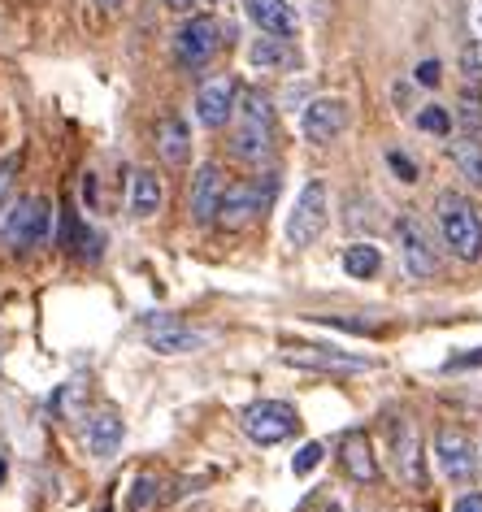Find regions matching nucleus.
<instances>
[{
  "mask_svg": "<svg viewBox=\"0 0 482 512\" xmlns=\"http://www.w3.org/2000/svg\"><path fill=\"white\" fill-rule=\"evenodd\" d=\"M235 157L261 165L274 152V105L270 96L257 87H244L235 96V139H231Z\"/></svg>",
  "mask_w": 482,
  "mask_h": 512,
  "instance_id": "f257e3e1",
  "label": "nucleus"
},
{
  "mask_svg": "<svg viewBox=\"0 0 482 512\" xmlns=\"http://www.w3.org/2000/svg\"><path fill=\"white\" fill-rule=\"evenodd\" d=\"M387 165L396 170L400 183H417V178H422V174H417V161L409 157V152H400V148H391V152H387Z\"/></svg>",
  "mask_w": 482,
  "mask_h": 512,
  "instance_id": "c85d7f7f",
  "label": "nucleus"
},
{
  "mask_svg": "<svg viewBox=\"0 0 482 512\" xmlns=\"http://www.w3.org/2000/svg\"><path fill=\"white\" fill-rule=\"evenodd\" d=\"M222 191H226L222 170H218L213 161H205V165H200V170L192 174V187H187V209H192V222H196V226L218 222Z\"/></svg>",
  "mask_w": 482,
  "mask_h": 512,
  "instance_id": "4468645a",
  "label": "nucleus"
},
{
  "mask_svg": "<svg viewBox=\"0 0 482 512\" xmlns=\"http://www.w3.org/2000/svg\"><path fill=\"white\" fill-rule=\"evenodd\" d=\"M474 365H482V352H465V356H452L448 361V369H474Z\"/></svg>",
  "mask_w": 482,
  "mask_h": 512,
  "instance_id": "473e14b6",
  "label": "nucleus"
},
{
  "mask_svg": "<svg viewBox=\"0 0 482 512\" xmlns=\"http://www.w3.org/2000/svg\"><path fill=\"white\" fill-rule=\"evenodd\" d=\"M452 161H456V170H461L469 183L482 191V144H474V139H456V144H452Z\"/></svg>",
  "mask_w": 482,
  "mask_h": 512,
  "instance_id": "b1692460",
  "label": "nucleus"
},
{
  "mask_svg": "<svg viewBox=\"0 0 482 512\" xmlns=\"http://www.w3.org/2000/svg\"><path fill=\"white\" fill-rule=\"evenodd\" d=\"M144 339H148V348L161 356H183V352L205 348V335L192 330L187 322H179L174 313H144Z\"/></svg>",
  "mask_w": 482,
  "mask_h": 512,
  "instance_id": "9b49d317",
  "label": "nucleus"
},
{
  "mask_svg": "<svg viewBox=\"0 0 482 512\" xmlns=\"http://www.w3.org/2000/svg\"><path fill=\"white\" fill-rule=\"evenodd\" d=\"M239 426H244V434L252 443L274 447V443H287L291 434L300 430V417H296V408L283 404V400H257L239 413Z\"/></svg>",
  "mask_w": 482,
  "mask_h": 512,
  "instance_id": "0eeeda50",
  "label": "nucleus"
},
{
  "mask_svg": "<svg viewBox=\"0 0 482 512\" xmlns=\"http://www.w3.org/2000/svg\"><path fill=\"white\" fill-rule=\"evenodd\" d=\"M283 365H296V369H322V374H365L374 369L378 361L370 356H352L344 348H326V343H283Z\"/></svg>",
  "mask_w": 482,
  "mask_h": 512,
  "instance_id": "1a4fd4ad",
  "label": "nucleus"
},
{
  "mask_svg": "<svg viewBox=\"0 0 482 512\" xmlns=\"http://www.w3.org/2000/svg\"><path fill=\"white\" fill-rule=\"evenodd\" d=\"M53 239V200L48 196H22L9 204L5 222H0V243L9 252H31Z\"/></svg>",
  "mask_w": 482,
  "mask_h": 512,
  "instance_id": "7ed1b4c3",
  "label": "nucleus"
},
{
  "mask_svg": "<svg viewBox=\"0 0 482 512\" xmlns=\"http://www.w3.org/2000/svg\"><path fill=\"white\" fill-rule=\"evenodd\" d=\"M96 5H100V9H122L126 0H96Z\"/></svg>",
  "mask_w": 482,
  "mask_h": 512,
  "instance_id": "c9c22d12",
  "label": "nucleus"
},
{
  "mask_svg": "<svg viewBox=\"0 0 482 512\" xmlns=\"http://www.w3.org/2000/svg\"><path fill=\"white\" fill-rule=\"evenodd\" d=\"M391 460H396L400 482L413 486V491H422L426 486V452H422V430H417L409 417L391 421Z\"/></svg>",
  "mask_w": 482,
  "mask_h": 512,
  "instance_id": "9d476101",
  "label": "nucleus"
},
{
  "mask_svg": "<svg viewBox=\"0 0 482 512\" xmlns=\"http://www.w3.org/2000/svg\"><path fill=\"white\" fill-rule=\"evenodd\" d=\"M322 456H326V447L317 443V439H313V443H304L300 452H296V460H291V473H296V478H309V473L322 465Z\"/></svg>",
  "mask_w": 482,
  "mask_h": 512,
  "instance_id": "bb28decb",
  "label": "nucleus"
},
{
  "mask_svg": "<svg viewBox=\"0 0 482 512\" xmlns=\"http://www.w3.org/2000/svg\"><path fill=\"white\" fill-rule=\"evenodd\" d=\"M157 157L170 165V170H183L187 157H192V131L179 113H166L157 122Z\"/></svg>",
  "mask_w": 482,
  "mask_h": 512,
  "instance_id": "6ab92c4d",
  "label": "nucleus"
},
{
  "mask_svg": "<svg viewBox=\"0 0 482 512\" xmlns=\"http://www.w3.org/2000/svg\"><path fill=\"white\" fill-rule=\"evenodd\" d=\"M322 326H335V330H352V335H378L374 322H361V317H317Z\"/></svg>",
  "mask_w": 482,
  "mask_h": 512,
  "instance_id": "c756f323",
  "label": "nucleus"
},
{
  "mask_svg": "<svg viewBox=\"0 0 482 512\" xmlns=\"http://www.w3.org/2000/svg\"><path fill=\"white\" fill-rule=\"evenodd\" d=\"M100 512H109V508H100Z\"/></svg>",
  "mask_w": 482,
  "mask_h": 512,
  "instance_id": "4c0bfd02",
  "label": "nucleus"
},
{
  "mask_svg": "<svg viewBox=\"0 0 482 512\" xmlns=\"http://www.w3.org/2000/svg\"><path fill=\"white\" fill-rule=\"evenodd\" d=\"M344 270H348V278H374L378 270H383V252H378L374 243H348Z\"/></svg>",
  "mask_w": 482,
  "mask_h": 512,
  "instance_id": "5701e85b",
  "label": "nucleus"
},
{
  "mask_svg": "<svg viewBox=\"0 0 482 512\" xmlns=\"http://www.w3.org/2000/svg\"><path fill=\"white\" fill-rule=\"evenodd\" d=\"M435 217H439V235L448 243V252L456 261H478L482 256V213L478 204L461 196V191H439L435 200Z\"/></svg>",
  "mask_w": 482,
  "mask_h": 512,
  "instance_id": "f03ea898",
  "label": "nucleus"
},
{
  "mask_svg": "<svg viewBox=\"0 0 482 512\" xmlns=\"http://www.w3.org/2000/svg\"><path fill=\"white\" fill-rule=\"evenodd\" d=\"M161 200H166V191H161V178L152 170H135L131 174V196H126V209L135 217H157L161 213Z\"/></svg>",
  "mask_w": 482,
  "mask_h": 512,
  "instance_id": "4be33fe9",
  "label": "nucleus"
},
{
  "mask_svg": "<svg viewBox=\"0 0 482 512\" xmlns=\"http://www.w3.org/2000/svg\"><path fill=\"white\" fill-rule=\"evenodd\" d=\"M326 222H331V191H326L322 178L300 187L296 209L287 213V243L291 248H309V243L322 235Z\"/></svg>",
  "mask_w": 482,
  "mask_h": 512,
  "instance_id": "39448f33",
  "label": "nucleus"
},
{
  "mask_svg": "<svg viewBox=\"0 0 482 512\" xmlns=\"http://www.w3.org/2000/svg\"><path fill=\"white\" fill-rule=\"evenodd\" d=\"M348 122H352V109H348V100H339V96H317L300 113V131L309 144H331V139L348 131Z\"/></svg>",
  "mask_w": 482,
  "mask_h": 512,
  "instance_id": "f8f14e48",
  "label": "nucleus"
},
{
  "mask_svg": "<svg viewBox=\"0 0 482 512\" xmlns=\"http://www.w3.org/2000/svg\"><path fill=\"white\" fill-rule=\"evenodd\" d=\"M248 66L252 70H291L296 66V48L291 40H278V35H257L248 44Z\"/></svg>",
  "mask_w": 482,
  "mask_h": 512,
  "instance_id": "412c9836",
  "label": "nucleus"
},
{
  "mask_svg": "<svg viewBox=\"0 0 482 512\" xmlns=\"http://www.w3.org/2000/svg\"><path fill=\"white\" fill-rule=\"evenodd\" d=\"M417 126H422L426 135H439V139H448V135H452V113L443 109V105H426L422 113H417Z\"/></svg>",
  "mask_w": 482,
  "mask_h": 512,
  "instance_id": "a878e982",
  "label": "nucleus"
},
{
  "mask_svg": "<svg viewBox=\"0 0 482 512\" xmlns=\"http://www.w3.org/2000/svg\"><path fill=\"white\" fill-rule=\"evenodd\" d=\"M152 504H157V478L152 473H135L131 491H126V512H144Z\"/></svg>",
  "mask_w": 482,
  "mask_h": 512,
  "instance_id": "393cba45",
  "label": "nucleus"
},
{
  "mask_svg": "<svg viewBox=\"0 0 482 512\" xmlns=\"http://www.w3.org/2000/svg\"><path fill=\"white\" fill-rule=\"evenodd\" d=\"M218 48H222V22L213 14H192L179 31H174V61L192 74L209 70V61L218 57Z\"/></svg>",
  "mask_w": 482,
  "mask_h": 512,
  "instance_id": "20e7f679",
  "label": "nucleus"
},
{
  "mask_svg": "<svg viewBox=\"0 0 482 512\" xmlns=\"http://www.w3.org/2000/svg\"><path fill=\"white\" fill-rule=\"evenodd\" d=\"M235 96H239V83L226 79V74L200 83V92H196V118H200V126L218 131V126L231 122L235 118Z\"/></svg>",
  "mask_w": 482,
  "mask_h": 512,
  "instance_id": "2eb2a0df",
  "label": "nucleus"
},
{
  "mask_svg": "<svg viewBox=\"0 0 482 512\" xmlns=\"http://www.w3.org/2000/svg\"><path fill=\"white\" fill-rule=\"evenodd\" d=\"M18 170H22V152L14 148V152H5V157H0V204H5V200H9V191H14Z\"/></svg>",
  "mask_w": 482,
  "mask_h": 512,
  "instance_id": "cd10ccee",
  "label": "nucleus"
},
{
  "mask_svg": "<svg viewBox=\"0 0 482 512\" xmlns=\"http://www.w3.org/2000/svg\"><path fill=\"white\" fill-rule=\"evenodd\" d=\"M435 460L448 482H469L478 473V447L469 443L465 430H452V426H443L435 434Z\"/></svg>",
  "mask_w": 482,
  "mask_h": 512,
  "instance_id": "ddd939ff",
  "label": "nucleus"
},
{
  "mask_svg": "<svg viewBox=\"0 0 482 512\" xmlns=\"http://www.w3.org/2000/svg\"><path fill=\"white\" fill-rule=\"evenodd\" d=\"M413 79L422 83V87H439V79H443V74H439V61H422V66H417V74H413Z\"/></svg>",
  "mask_w": 482,
  "mask_h": 512,
  "instance_id": "7c9ffc66",
  "label": "nucleus"
},
{
  "mask_svg": "<svg viewBox=\"0 0 482 512\" xmlns=\"http://www.w3.org/2000/svg\"><path fill=\"white\" fill-rule=\"evenodd\" d=\"M396 243H400V261H404V270H409V278H435L439 274L435 239H430V230L417 213L396 217Z\"/></svg>",
  "mask_w": 482,
  "mask_h": 512,
  "instance_id": "6e6552de",
  "label": "nucleus"
},
{
  "mask_svg": "<svg viewBox=\"0 0 482 512\" xmlns=\"http://www.w3.org/2000/svg\"><path fill=\"white\" fill-rule=\"evenodd\" d=\"M452 512H482V495H478V491L461 495V499H456V504H452Z\"/></svg>",
  "mask_w": 482,
  "mask_h": 512,
  "instance_id": "2f4dec72",
  "label": "nucleus"
},
{
  "mask_svg": "<svg viewBox=\"0 0 482 512\" xmlns=\"http://www.w3.org/2000/svg\"><path fill=\"white\" fill-rule=\"evenodd\" d=\"M57 235H61V248H66L70 256H79V261H100V252H105V239H100L96 230L83 226V217H79V209H74L70 196L61 200V226H57Z\"/></svg>",
  "mask_w": 482,
  "mask_h": 512,
  "instance_id": "dca6fc26",
  "label": "nucleus"
},
{
  "mask_svg": "<svg viewBox=\"0 0 482 512\" xmlns=\"http://www.w3.org/2000/svg\"><path fill=\"white\" fill-rule=\"evenodd\" d=\"M339 460H344L352 482H374L378 478V460H374V447H370V434L365 430H348L344 434V443H339Z\"/></svg>",
  "mask_w": 482,
  "mask_h": 512,
  "instance_id": "aec40b11",
  "label": "nucleus"
},
{
  "mask_svg": "<svg viewBox=\"0 0 482 512\" xmlns=\"http://www.w3.org/2000/svg\"><path fill=\"white\" fill-rule=\"evenodd\" d=\"M122 417L113 413V408H100V413L87 417V426H83V447L92 456L100 460H109V456H118V447H122Z\"/></svg>",
  "mask_w": 482,
  "mask_h": 512,
  "instance_id": "a211bd4d",
  "label": "nucleus"
},
{
  "mask_svg": "<svg viewBox=\"0 0 482 512\" xmlns=\"http://www.w3.org/2000/svg\"><path fill=\"white\" fill-rule=\"evenodd\" d=\"M244 14L257 22L261 35H278V40H296L300 18L287 0H244Z\"/></svg>",
  "mask_w": 482,
  "mask_h": 512,
  "instance_id": "f3484780",
  "label": "nucleus"
},
{
  "mask_svg": "<svg viewBox=\"0 0 482 512\" xmlns=\"http://www.w3.org/2000/svg\"><path fill=\"white\" fill-rule=\"evenodd\" d=\"M5 469H9V465H5V456H0V482H5Z\"/></svg>",
  "mask_w": 482,
  "mask_h": 512,
  "instance_id": "e433bc0d",
  "label": "nucleus"
},
{
  "mask_svg": "<svg viewBox=\"0 0 482 512\" xmlns=\"http://www.w3.org/2000/svg\"><path fill=\"white\" fill-rule=\"evenodd\" d=\"M161 5H166V9H174V14H187V9H192L196 0H161Z\"/></svg>",
  "mask_w": 482,
  "mask_h": 512,
  "instance_id": "72a5a7b5",
  "label": "nucleus"
},
{
  "mask_svg": "<svg viewBox=\"0 0 482 512\" xmlns=\"http://www.w3.org/2000/svg\"><path fill=\"white\" fill-rule=\"evenodd\" d=\"M313 512H348L344 504H339V499H322V504H317Z\"/></svg>",
  "mask_w": 482,
  "mask_h": 512,
  "instance_id": "f704fd0d",
  "label": "nucleus"
},
{
  "mask_svg": "<svg viewBox=\"0 0 482 512\" xmlns=\"http://www.w3.org/2000/svg\"><path fill=\"white\" fill-rule=\"evenodd\" d=\"M274 187H278V174H265L261 183H235L222 191V204H218V226L222 230H244L248 222L270 209L274 200Z\"/></svg>",
  "mask_w": 482,
  "mask_h": 512,
  "instance_id": "423d86ee",
  "label": "nucleus"
}]
</instances>
